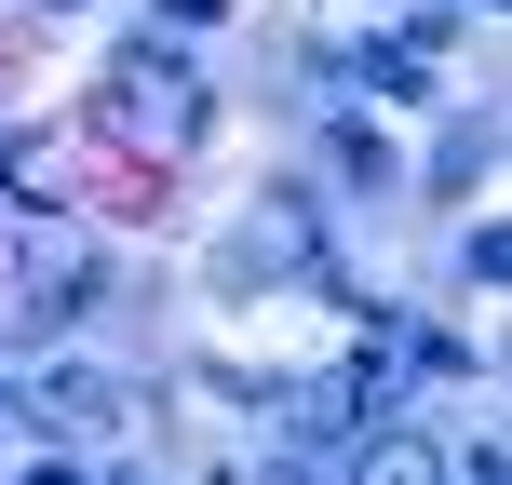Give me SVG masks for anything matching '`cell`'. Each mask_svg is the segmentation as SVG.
I'll return each instance as SVG.
<instances>
[{
  "label": "cell",
  "mask_w": 512,
  "mask_h": 485,
  "mask_svg": "<svg viewBox=\"0 0 512 485\" xmlns=\"http://www.w3.org/2000/svg\"><path fill=\"white\" fill-rule=\"evenodd\" d=\"M27 485H68V472H27Z\"/></svg>",
  "instance_id": "5b68a950"
},
{
  "label": "cell",
  "mask_w": 512,
  "mask_h": 485,
  "mask_svg": "<svg viewBox=\"0 0 512 485\" xmlns=\"http://www.w3.org/2000/svg\"><path fill=\"white\" fill-rule=\"evenodd\" d=\"M41 405L81 418V432H122V391H108V378H41Z\"/></svg>",
  "instance_id": "3957f363"
},
{
  "label": "cell",
  "mask_w": 512,
  "mask_h": 485,
  "mask_svg": "<svg viewBox=\"0 0 512 485\" xmlns=\"http://www.w3.org/2000/svg\"><path fill=\"white\" fill-rule=\"evenodd\" d=\"M351 485H445V445L405 432V418H378V432L351 445Z\"/></svg>",
  "instance_id": "6da1fadb"
},
{
  "label": "cell",
  "mask_w": 512,
  "mask_h": 485,
  "mask_svg": "<svg viewBox=\"0 0 512 485\" xmlns=\"http://www.w3.org/2000/svg\"><path fill=\"white\" fill-rule=\"evenodd\" d=\"M270 485H324V472H310V459H270Z\"/></svg>",
  "instance_id": "277c9868"
},
{
  "label": "cell",
  "mask_w": 512,
  "mask_h": 485,
  "mask_svg": "<svg viewBox=\"0 0 512 485\" xmlns=\"http://www.w3.org/2000/svg\"><path fill=\"white\" fill-rule=\"evenodd\" d=\"M108 108H162V135H189V81H176V68H149V54H122Z\"/></svg>",
  "instance_id": "7a4b0ae2"
}]
</instances>
